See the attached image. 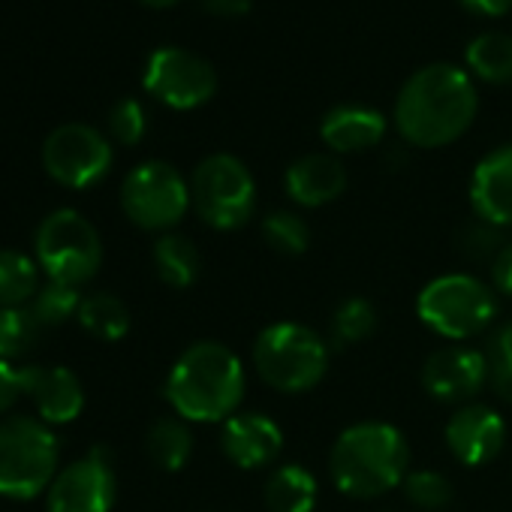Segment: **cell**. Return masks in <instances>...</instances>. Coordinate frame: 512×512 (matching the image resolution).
Wrapping results in <instances>:
<instances>
[{
    "instance_id": "6da1fadb",
    "label": "cell",
    "mask_w": 512,
    "mask_h": 512,
    "mask_svg": "<svg viewBox=\"0 0 512 512\" xmlns=\"http://www.w3.org/2000/svg\"><path fill=\"white\" fill-rule=\"evenodd\" d=\"M476 106L479 97L467 70L428 64L404 82L395 100V127L416 148H443L467 133Z\"/></svg>"
},
{
    "instance_id": "7a4b0ae2",
    "label": "cell",
    "mask_w": 512,
    "mask_h": 512,
    "mask_svg": "<svg viewBox=\"0 0 512 512\" xmlns=\"http://www.w3.org/2000/svg\"><path fill=\"white\" fill-rule=\"evenodd\" d=\"M166 398L181 419L220 422L235 416L244 398V368L238 356L214 341H199L181 353L169 380Z\"/></svg>"
},
{
    "instance_id": "3957f363",
    "label": "cell",
    "mask_w": 512,
    "mask_h": 512,
    "mask_svg": "<svg viewBox=\"0 0 512 512\" xmlns=\"http://www.w3.org/2000/svg\"><path fill=\"white\" fill-rule=\"evenodd\" d=\"M410 464L407 440L386 422H362L347 428L332 446V479L350 497H380L404 485Z\"/></svg>"
},
{
    "instance_id": "277c9868",
    "label": "cell",
    "mask_w": 512,
    "mask_h": 512,
    "mask_svg": "<svg viewBox=\"0 0 512 512\" xmlns=\"http://www.w3.org/2000/svg\"><path fill=\"white\" fill-rule=\"evenodd\" d=\"M58 437L34 416H10L0 422V494L31 500L58 476Z\"/></svg>"
},
{
    "instance_id": "5b68a950",
    "label": "cell",
    "mask_w": 512,
    "mask_h": 512,
    "mask_svg": "<svg viewBox=\"0 0 512 512\" xmlns=\"http://www.w3.org/2000/svg\"><path fill=\"white\" fill-rule=\"evenodd\" d=\"M253 365L278 392H308L329 368V347L302 323H275L256 338Z\"/></svg>"
},
{
    "instance_id": "8992f818",
    "label": "cell",
    "mask_w": 512,
    "mask_h": 512,
    "mask_svg": "<svg viewBox=\"0 0 512 512\" xmlns=\"http://www.w3.org/2000/svg\"><path fill=\"white\" fill-rule=\"evenodd\" d=\"M37 256L40 266L46 269L49 281H61L70 287H79L91 281L100 269L103 247L94 223L73 211L61 208L52 211L40 229H37Z\"/></svg>"
},
{
    "instance_id": "52a82bcc",
    "label": "cell",
    "mask_w": 512,
    "mask_h": 512,
    "mask_svg": "<svg viewBox=\"0 0 512 512\" xmlns=\"http://www.w3.org/2000/svg\"><path fill=\"white\" fill-rule=\"evenodd\" d=\"M190 202L211 229H238L256 205V184L247 166L232 154L205 157L190 181Z\"/></svg>"
},
{
    "instance_id": "ba28073f",
    "label": "cell",
    "mask_w": 512,
    "mask_h": 512,
    "mask_svg": "<svg viewBox=\"0 0 512 512\" xmlns=\"http://www.w3.org/2000/svg\"><path fill=\"white\" fill-rule=\"evenodd\" d=\"M416 311L422 323L443 338H473L491 323L497 305L482 281L470 275H443L419 293Z\"/></svg>"
},
{
    "instance_id": "9c48e42d",
    "label": "cell",
    "mask_w": 512,
    "mask_h": 512,
    "mask_svg": "<svg viewBox=\"0 0 512 512\" xmlns=\"http://www.w3.org/2000/svg\"><path fill=\"white\" fill-rule=\"evenodd\" d=\"M124 214L142 229H169L190 208V187L175 166L148 160L136 166L121 187Z\"/></svg>"
},
{
    "instance_id": "30bf717a",
    "label": "cell",
    "mask_w": 512,
    "mask_h": 512,
    "mask_svg": "<svg viewBox=\"0 0 512 512\" xmlns=\"http://www.w3.org/2000/svg\"><path fill=\"white\" fill-rule=\"evenodd\" d=\"M46 172L64 187H94L112 166L109 139L88 124H64L43 145Z\"/></svg>"
},
{
    "instance_id": "8fae6325",
    "label": "cell",
    "mask_w": 512,
    "mask_h": 512,
    "mask_svg": "<svg viewBox=\"0 0 512 512\" xmlns=\"http://www.w3.org/2000/svg\"><path fill=\"white\" fill-rule=\"evenodd\" d=\"M145 91L172 109H196L208 103L217 91L214 67L187 49H157L145 67Z\"/></svg>"
},
{
    "instance_id": "7c38bea8",
    "label": "cell",
    "mask_w": 512,
    "mask_h": 512,
    "mask_svg": "<svg viewBox=\"0 0 512 512\" xmlns=\"http://www.w3.org/2000/svg\"><path fill=\"white\" fill-rule=\"evenodd\" d=\"M115 503V470L106 449H91L67 464L49 485V512H109Z\"/></svg>"
},
{
    "instance_id": "4fadbf2b",
    "label": "cell",
    "mask_w": 512,
    "mask_h": 512,
    "mask_svg": "<svg viewBox=\"0 0 512 512\" xmlns=\"http://www.w3.org/2000/svg\"><path fill=\"white\" fill-rule=\"evenodd\" d=\"M488 374V359L467 347L437 350L422 368V386L437 401H464L473 398Z\"/></svg>"
},
{
    "instance_id": "5bb4252c",
    "label": "cell",
    "mask_w": 512,
    "mask_h": 512,
    "mask_svg": "<svg viewBox=\"0 0 512 512\" xmlns=\"http://www.w3.org/2000/svg\"><path fill=\"white\" fill-rule=\"evenodd\" d=\"M220 446L226 458L241 470H260L272 464L284 449L281 428L260 413H235L223 425Z\"/></svg>"
},
{
    "instance_id": "9a60e30c",
    "label": "cell",
    "mask_w": 512,
    "mask_h": 512,
    "mask_svg": "<svg viewBox=\"0 0 512 512\" xmlns=\"http://www.w3.org/2000/svg\"><path fill=\"white\" fill-rule=\"evenodd\" d=\"M506 440V425L503 419L488 410V407H461L458 413H452V419L446 422V446L449 452L476 467V464H488L491 458L500 455Z\"/></svg>"
},
{
    "instance_id": "2e32d148",
    "label": "cell",
    "mask_w": 512,
    "mask_h": 512,
    "mask_svg": "<svg viewBox=\"0 0 512 512\" xmlns=\"http://www.w3.org/2000/svg\"><path fill=\"white\" fill-rule=\"evenodd\" d=\"M25 395L40 410V419L46 425H64L73 422L85 407V392L79 377L70 368H22Z\"/></svg>"
},
{
    "instance_id": "e0dca14e",
    "label": "cell",
    "mask_w": 512,
    "mask_h": 512,
    "mask_svg": "<svg viewBox=\"0 0 512 512\" xmlns=\"http://www.w3.org/2000/svg\"><path fill=\"white\" fill-rule=\"evenodd\" d=\"M470 202L479 220L512 226V145L479 160L470 178Z\"/></svg>"
},
{
    "instance_id": "ac0fdd59",
    "label": "cell",
    "mask_w": 512,
    "mask_h": 512,
    "mask_svg": "<svg viewBox=\"0 0 512 512\" xmlns=\"http://www.w3.org/2000/svg\"><path fill=\"white\" fill-rule=\"evenodd\" d=\"M347 187V169L332 154H305L287 169V193L293 202L317 208L338 199Z\"/></svg>"
},
{
    "instance_id": "d6986e66",
    "label": "cell",
    "mask_w": 512,
    "mask_h": 512,
    "mask_svg": "<svg viewBox=\"0 0 512 512\" xmlns=\"http://www.w3.org/2000/svg\"><path fill=\"white\" fill-rule=\"evenodd\" d=\"M323 142L338 154L368 151L383 142L386 118L371 106H335L320 124Z\"/></svg>"
},
{
    "instance_id": "ffe728a7",
    "label": "cell",
    "mask_w": 512,
    "mask_h": 512,
    "mask_svg": "<svg viewBox=\"0 0 512 512\" xmlns=\"http://www.w3.org/2000/svg\"><path fill=\"white\" fill-rule=\"evenodd\" d=\"M269 512H314L317 479L302 464H284L272 473L266 485Z\"/></svg>"
},
{
    "instance_id": "44dd1931",
    "label": "cell",
    "mask_w": 512,
    "mask_h": 512,
    "mask_svg": "<svg viewBox=\"0 0 512 512\" xmlns=\"http://www.w3.org/2000/svg\"><path fill=\"white\" fill-rule=\"evenodd\" d=\"M467 70L488 85L512 82V37L509 34H479L464 52Z\"/></svg>"
},
{
    "instance_id": "7402d4cb",
    "label": "cell",
    "mask_w": 512,
    "mask_h": 512,
    "mask_svg": "<svg viewBox=\"0 0 512 512\" xmlns=\"http://www.w3.org/2000/svg\"><path fill=\"white\" fill-rule=\"evenodd\" d=\"M154 266L169 287L184 290L199 275V250L184 235H163L154 244Z\"/></svg>"
},
{
    "instance_id": "603a6c76",
    "label": "cell",
    "mask_w": 512,
    "mask_h": 512,
    "mask_svg": "<svg viewBox=\"0 0 512 512\" xmlns=\"http://www.w3.org/2000/svg\"><path fill=\"white\" fill-rule=\"evenodd\" d=\"M40 290V275L31 256L0 250V308H22Z\"/></svg>"
},
{
    "instance_id": "cb8c5ba5",
    "label": "cell",
    "mask_w": 512,
    "mask_h": 512,
    "mask_svg": "<svg viewBox=\"0 0 512 512\" xmlns=\"http://www.w3.org/2000/svg\"><path fill=\"white\" fill-rule=\"evenodd\" d=\"M148 455L160 470H181L190 461L193 452V437L184 422L178 419H157L148 431Z\"/></svg>"
},
{
    "instance_id": "d4e9b609",
    "label": "cell",
    "mask_w": 512,
    "mask_h": 512,
    "mask_svg": "<svg viewBox=\"0 0 512 512\" xmlns=\"http://www.w3.org/2000/svg\"><path fill=\"white\" fill-rule=\"evenodd\" d=\"M79 323L103 341H118L130 329V314L124 302L112 293H94L79 308Z\"/></svg>"
},
{
    "instance_id": "484cf974",
    "label": "cell",
    "mask_w": 512,
    "mask_h": 512,
    "mask_svg": "<svg viewBox=\"0 0 512 512\" xmlns=\"http://www.w3.org/2000/svg\"><path fill=\"white\" fill-rule=\"evenodd\" d=\"M43 326L31 308H0V359L10 362L34 350Z\"/></svg>"
},
{
    "instance_id": "4316f807",
    "label": "cell",
    "mask_w": 512,
    "mask_h": 512,
    "mask_svg": "<svg viewBox=\"0 0 512 512\" xmlns=\"http://www.w3.org/2000/svg\"><path fill=\"white\" fill-rule=\"evenodd\" d=\"M82 296H79V287H70V284H61V281H49L43 290H37V296L31 299V311L37 317V323L43 329H52V326H61L67 323L70 317H79V308H82Z\"/></svg>"
},
{
    "instance_id": "83f0119b",
    "label": "cell",
    "mask_w": 512,
    "mask_h": 512,
    "mask_svg": "<svg viewBox=\"0 0 512 512\" xmlns=\"http://www.w3.org/2000/svg\"><path fill=\"white\" fill-rule=\"evenodd\" d=\"M263 235H266V241H269L275 250L290 253V256L305 253L308 244H311V229H308V223H305L299 214H293V211H275V214H269V217L263 220Z\"/></svg>"
},
{
    "instance_id": "f1b7e54d",
    "label": "cell",
    "mask_w": 512,
    "mask_h": 512,
    "mask_svg": "<svg viewBox=\"0 0 512 512\" xmlns=\"http://www.w3.org/2000/svg\"><path fill=\"white\" fill-rule=\"evenodd\" d=\"M404 494L410 503H416L419 509H428V512H440L452 503V482L443 476V473H434V470H416V473H407L404 479Z\"/></svg>"
},
{
    "instance_id": "f546056e",
    "label": "cell",
    "mask_w": 512,
    "mask_h": 512,
    "mask_svg": "<svg viewBox=\"0 0 512 512\" xmlns=\"http://www.w3.org/2000/svg\"><path fill=\"white\" fill-rule=\"evenodd\" d=\"M332 329H335V338H338V341H344V344H359V341H365V338L377 329V311H374V305L365 302V299H347V302L335 311Z\"/></svg>"
},
{
    "instance_id": "4dcf8cb0",
    "label": "cell",
    "mask_w": 512,
    "mask_h": 512,
    "mask_svg": "<svg viewBox=\"0 0 512 512\" xmlns=\"http://www.w3.org/2000/svg\"><path fill=\"white\" fill-rule=\"evenodd\" d=\"M488 377L500 398L512 401V323L497 332L488 350Z\"/></svg>"
},
{
    "instance_id": "1f68e13d",
    "label": "cell",
    "mask_w": 512,
    "mask_h": 512,
    "mask_svg": "<svg viewBox=\"0 0 512 512\" xmlns=\"http://www.w3.org/2000/svg\"><path fill=\"white\" fill-rule=\"evenodd\" d=\"M145 127H148V118H145V109H142L136 100H121V103L112 109V115H109V130H112V136H115L121 145H136V142H142Z\"/></svg>"
},
{
    "instance_id": "d6a6232c",
    "label": "cell",
    "mask_w": 512,
    "mask_h": 512,
    "mask_svg": "<svg viewBox=\"0 0 512 512\" xmlns=\"http://www.w3.org/2000/svg\"><path fill=\"white\" fill-rule=\"evenodd\" d=\"M500 226H494V223H488V220H479L476 217V223H470L464 232H461V250L467 253V256H473V260H485V256H497L500 253V232H497Z\"/></svg>"
},
{
    "instance_id": "836d02e7",
    "label": "cell",
    "mask_w": 512,
    "mask_h": 512,
    "mask_svg": "<svg viewBox=\"0 0 512 512\" xmlns=\"http://www.w3.org/2000/svg\"><path fill=\"white\" fill-rule=\"evenodd\" d=\"M19 395H25V383H22V368L16 371L10 362L0 359V413H7Z\"/></svg>"
},
{
    "instance_id": "e575fe53",
    "label": "cell",
    "mask_w": 512,
    "mask_h": 512,
    "mask_svg": "<svg viewBox=\"0 0 512 512\" xmlns=\"http://www.w3.org/2000/svg\"><path fill=\"white\" fill-rule=\"evenodd\" d=\"M202 10L208 16H217V19H241L250 13L253 0H199Z\"/></svg>"
},
{
    "instance_id": "d590c367",
    "label": "cell",
    "mask_w": 512,
    "mask_h": 512,
    "mask_svg": "<svg viewBox=\"0 0 512 512\" xmlns=\"http://www.w3.org/2000/svg\"><path fill=\"white\" fill-rule=\"evenodd\" d=\"M491 278H494V287H497L500 293L512 296V244H503L500 253L494 256Z\"/></svg>"
},
{
    "instance_id": "8d00e7d4",
    "label": "cell",
    "mask_w": 512,
    "mask_h": 512,
    "mask_svg": "<svg viewBox=\"0 0 512 512\" xmlns=\"http://www.w3.org/2000/svg\"><path fill=\"white\" fill-rule=\"evenodd\" d=\"M461 7L476 16H503L512 10V0H461Z\"/></svg>"
},
{
    "instance_id": "74e56055",
    "label": "cell",
    "mask_w": 512,
    "mask_h": 512,
    "mask_svg": "<svg viewBox=\"0 0 512 512\" xmlns=\"http://www.w3.org/2000/svg\"><path fill=\"white\" fill-rule=\"evenodd\" d=\"M139 4L151 7V10H166V7H175L178 0H139Z\"/></svg>"
}]
</instances>
